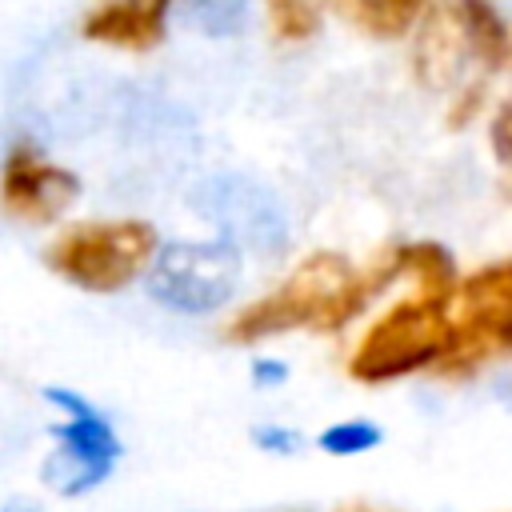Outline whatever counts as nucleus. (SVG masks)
Wrapping results in <instances>:
<instances>
[{"instance_id":"1","label":"nucleus","mask_w":512,"mask_h":512,"mask_svg":"<svg viewBox=\"0 0 512 512\" xmlns=\"http://www.w3.org/2000/svg\"><path fill=\"white\" fill-rule=\"evenodd\" d=\"M376 296H380V288L372 284V276L364 268H356L348 256H340L332 248L308 252L272 292L244 304L220 328V336L240 348L284 336V332L332 336V332H344Z\"/></svg>"},{"instance_id":"2","label":"nucleus","mask_w":512,"mask_h":512,"mask_svg":"<svg viewBox=\"0 0 512 512\" xmlns=\"http://www.w3.org/2000/svg\"><path fill=\"white\" fill-rule=\"evenodd\" d=\"M156 252L160 232L148 220H72L44 244V268L80 292L112 296L132 280H144Z\"/></svg>"},{"instance_id":"3","label":"nucleus","mask_w":512,"mask_h":512,"mask_svg":"<svg viewBox=\"0 0 512 512\" xmlns=\"http://www.w3.org/2000/svg\"><path fill=\"white\" fill-rule=\"evenodd\" d=\"M452 340V308L428 296H404L388 304L352 344L348 376L356 384H392L416 372H436Z\"/></svg>"},{"instance_id":"4","label":"nucleus","mask_w":512,"mask_h":512,"mask_svg":"<svg viewBox=\"0 0 512 512\" xmlns=\"http://www.w3.org/2000/svg\"><path fill=\"white\" fill-rule=\"evenodd\" d=\"M244 280V256L236 240H168L144 272L148 296L180 316H212L220 312Z\"/></svg>"},{"instance_id":"5","label":"nucleus","mask_w":512,"mask_h":512,"mask_svg":"<svg viewBox=\"0 0 512 512\" xmlns=\"http://www.w3.org/2000/svg\"><path fill=\"white\" fill-rule=\"evenodd\" d=\"M496 356H512V256L460 276L452 300V340L436 376L460 380Z\"/></svg>"},{"instance_id":"6","label":"nucleus","mask_w":512,"mask_h":512,"mask_svg":"<svg viewBox=\"0 0 512 512\" xmlns=\"http://www.w3.org/2000/svg\"><path fill=\"white\" fill-rule=\"evenodd\" d=\"M44 400L64 412V420L48 428L52 440H56V456L48 460L44 480L56 484L60 496H84V492L100 488V484L112 476L116 460L124 456L120 432H116L112 420H108L88 396H80L76 388L48 384V388H44Z\"/></svg>"},{"instance_id":"7","label":"nucleus","mask_w":512,"mask_h":512,"mask_svg":"<svg viewBox=\"0 0 512 512\" xmlns=\"http://www.w3.org/2000/svg\"><path fill=\"white\" fill-rule=\"evenodd\" d=\"M84 180L68 164L52 160L44 144L16 132L0 152V212L24 228L60 224L80 200Z\"/></svg>"},{"instance_id":"8","label":"nucleus","mask_w":512,"mask_h":512,"mask_svg":"<svg viewBox=\"0 0 512 512\" xmlns=\"http://www.w3.org/2000/svg\"><path fill=\"white\" fill-rule=\"evenodd\" d=\"M176 0H92L76 32L88 44L120 48V52H152L168 36V16Z\"/></svg>"},{"instance_id":"9","label":"nucleus","mask_w":512,"mask_h":512,"mask_svg":"<svg viewBox=\"0 0 512 512\" xmlns=\"http://www.w3.org/2000/svg\"><path fill=\"white\" fill-rule=\"evenodd\" d=\"M464 36L448 12V4H436L424 12V20L412 28V76L432 92H452L468 64Z\"/></svg>"},{"instance_id":"10","label":"nucleus","mask_w":512,"mask_h":512,"mask_svg":"<svg viewBox=\"0 0 512 512\" xmlns=\"http://www.w3.org/2000/svg\"><path fill=\"white\" fill-rule=\"evenodd\" d=\"M448 12L464 36V48L484 72H500L512 64V24L496 8V0H448Z\"/></svg>"},{"instance_id":"11","label":"nucleus","mask_w":512,"mask_h":512,"mask_svg":"<svg viewBox=\"0 0 512 512\" xmlns=\"http://www.w3.org/2000/svg\"><path fill=\"white\" fill-rule=\"evenodd\" d=\"M392 252H396L400 280H412L416 296H428V300H440V304L452 308L460 276H456V260H452V252L444 244H436V240H404V244H392Z\"/></svg>"},{"instance_id":"12","label":"nucleus","mask_w":512,"mask_h":512,"mask_svg":"<svg viewBox=\"0 0 512 512\" xmlns=\"http://www.w3.org/2000/svg\"><path fill=\"white\" fill-rule=\"evenodd\" d=\"M328 4L372 40H400L428 12V0H328Z\"/></svg>"},{"instance_id":"13","label":"nucleus","mask_w":512,"mask_h":512,"mask_svg":"<svg viewBox=\"0 0 512 512\" xmlns=\"http://www.w3.org/2000/svg\"><path fill=\"white\" fill-rule=\"evenodd\" d=\"M184 20L204 36H240L252 20V0H180Z\"/></svg>"},{"instance_id":"14","label":"nucleus","mask_w":512,"mask_h":512,"mask_svg":"<svg viewBox=\"0 0 512 512\" xmlns=\"http://www.w3.org/2000/svg\"><path fill=\"white\" fill-rule=\"evenodd\" d=\"M384 444V428L376 420H364V416H348V420H336L328 428H320L316 436V448L324 456H336V460H348V456H364L372 448Z\"/></svg>"},{"instance_id":"15","label":"nucleus","mask_w":512,"mask_h":512,"mask_svg":"<svg viewBox=\"0 0 512 512\" xmlns=\"http://www.w3.org/2000/svg\"><path fill=\"white\" fill-rule=\"evenodd\" d=\"M264 16L276 44H304L320 32V4L316 0H264Z\"/></svg>"},{"instance_id":"16","label":"nucleus","mask_w":512,"mask_h":512,"mask_svg":"<svg viewBox=\"0 0 512 512\" xmlns=\"http://www.w3.org/2000/svg\"><path fill=\"white\" fill-rule=\"evenodd\" d=\"M488 104V80H468L456 96H448V112H444V124L452 128V132H460V128H468L476 116H480V108Z\"/></svg>"},{"instance_id":"17","label":"nucleus","mask_w":512,"mask_h":512,"mask_svg":"<svg viewBox=\"0 0 512 512\" xmlns=\"http://www.w3.org/2000/svg\"><path fill=\"white\" fill-rule=\"evenodd\" d=\"M252 444L264 452V456H296L304 448V436L288 424H256L252 428Z\"/></svg>"},{"instance_id":"18","label":"nucleus","mask_w":512,"mask_h":512,"mask_svg":"<svg viewBox=\"0 0 512 512\" xmlns=\"http://www.w3.org/2000/svg\"><path fill=\"white\" fill-rule=\"evenodd\" d=\"M488 148H492L496 164L508 172L512 168V96H504L488 120Z\"/></svg>"},{"instance_id":"19","label":"nucleus","mask_w":512,"mask_h":512,"mask_svg":"<svg viewBox=\"0 0 512 512\" xmlns=\"http://www.w3.org/2000/svg\"><path fill=\"white\" fill-rule=\"evenodd\" d=\"M288 380V364L276 356H256L252 360V384L256 388H280Z\"/></svg>"},{"instance_id":"20","label":"nucleus","mask_w":512,"mask_h":512,"mask_svg":"<svg viewBox=\"0 0 512 512\" xmlns=\"http://www.w3.org/2000/svg\"><path fill=\"white\" fill-rule=\"evenodd\" d=\"M336 512H376V508H368V504H344V508H336Z\"/></svg>"},{"instance_id":"21","label":"nucleus","mask_w":512,"mask_h":512,"mask_svg":"<svg viewBox=\"0 0 512 512\" xmlns=\"http://www.w3.org/2000/svg\"><path fill=\"white\" fill-rule=\"evenodd\" d=\"M500 188H504V196H508V204H512V168L504 172V184H500Z\"/></svg>"},{"instance_id":"22","label":"nucleus","mask_w":512,"mask_h":512,"mask_svg":"<svg viewBox=\"0 0 512 512\" xmlns=\"http://www.w3.org/2000/svg\"><path fill=\"white\" fill-rule=\"evenodd\" d=\"M0 512H36L32 504H8V508H0Z\"/></svg>"}]
</instances>
